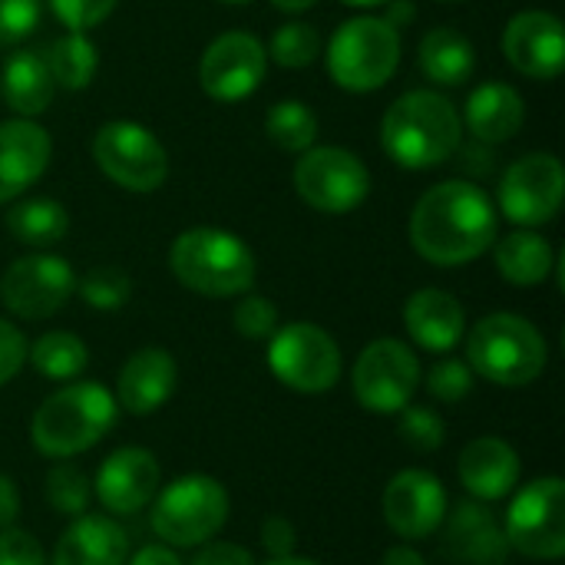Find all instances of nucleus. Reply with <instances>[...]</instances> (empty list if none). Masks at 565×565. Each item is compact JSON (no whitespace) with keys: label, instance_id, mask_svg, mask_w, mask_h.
Returning <instances> with one entry per match:
<instances>
[{"label":"nucleus","instance_id":"nucleus-24","mask_svg":"<svg viewBox=\"0 0 565 565\" xmlns=\"http://www.w3.org/2000/svg\"><path fill=\"white\" fill-rule=\"evenodd\" d=\"M129 536L113 516L83 513L70 520L53 546L50 565H126Z\"/></svg>","mask_w":565,"mask_h":565},{"label":"nucleus","instance_id":"nucleus-23","mask_svg":"<svg viewBox=\"0 0 565 565\" xmlns=\"http://www.w3.org/2000/svg\"><path fill=\"white\" fill-rule=\"evenodd\" d=\"M457 477L473 500H503L520 483V454L503 437H477L463 447Z\"/></svg>","mask_w":565,"mask_h":565},{"label":"nucleus","instance_id":"nucleus-17","mask_svg":"<svg viewBox=\"0 0 565 565\" xmlns=\"http://www.w3.org/2000/svg\"><path fill=\"white\" fill-rule=\"evenodd\" d=\"M159 483H162V470H159V460L152 450L119 447L99 463L93 493L106 507V513L132 516L152 503V497L159 493Z\"/></svg>","mask_w":565,"mask_h":565},{"label":"nucleus","instance_id":"nucleus-31","mask_svg":"<svg viewBox=\"0 0 565 565\" xmlns=\"http://www.w3.org/2000/svg\"><path fill=\"white\" fill-rule=\"evenodd\" d=\"M46 56V66L53 73V83L63 86V89H86L99 70V53L93 46V40L86 33H63L50 43V50L43 53Z\"/></svg>","mask_w":565,"mask_h":565},{"label":"nucleus","instance_id":"nucleus-9","mask_svg":"<svg viewBox=\"0 0 565 565\" xmlns=\"http://www.w3.org/2000/svg\"><path fill=\"white\" fill-rule=\"evenodd\" d=\"M268 371L295 394H324L341 381V348L338 341L311 324L295 321L268 338Z\"/></svg>","mask_w":565,"mask_h":565},{"label":"nucleus","instance_id":"nucleus-45","mask_svg":"<svg viewBox=\"0 0 565 565\" xmlns=\"http://www.w3.org/2000/svg\"><path fill=\"white\" fill-rule=\"evenodd\" d=\"M20 516V490L10 477L0 473V530L13 526Z\"/></svg>","mask_w":565,"mask_h":565},{"label":"nucleus","instance_id":"nucleus-53","mask_svg":"<svg viewBox=\"0 0 565 565\" xmlns=\"http://www.w3.org/2000/svg\"><path fill=\"white\" fill-rule=\"evenodd\" d=\"M444 3H460V0H444Z\"/></svg>","mask_w":565,"mask_h":565},{"label":"nucleus","instance_id":"nucleus-3","mask_svg":"<svg viewBox=\"0 0 565 565\" xmlns=\"http://www.w3.org/2000/svg\"><path fill=\"white\" fill-rule=\"evenodd\" d=\"M116 424V397L99 381H70L53 391L30 420L33 447L50 460H70L96 447Z\"/></svg>","mask_w":565,"mask_h":565},{"label":"nucleus","instance_id":"nucleus-46","mask_svg":"<svg viewBox=\"0 0 565 565\" xmlns=\"http://www.w3.org/2000/svg\"><path fill=\"white\" fill-rule=\"evenodd\" d=\"M126 565H182V559L169 550V546H162V543H152V546H142L139 553H132Z\"/></svg>","mask_w":565,"mask_h":565},{"label":"nucleus","instance_id":"nucleus-32","mask_svg":"<svg viewBox=\"0 0 565 565\" xmlns=\"http://www.w3.org/2000/svg\"><path fill=\"white\" fill-rule=\"evenodd\" d=\"M268 139L285 152H308L318 139V116L301 99H281L265 113Z\"/></svg>","mask_w":565,"mask_h":565},{"label":"nucleus","instance_id":"nucleus-44","mask_svg":"<svg viewBox=\"0 0 565 565\" xmlns=\"http://www.w3.org/2000/svg\"><path fill=\"white\" fill-rule=\"evenodd\" d=\"M189 565H255V556L245 546H238V543H215V540H209V543L199 546L195 559Z\"/></svg>","mask_w":565,"mask_h":565},{"label":"nucleus","instance_id":"nucleus-33","mask_svg":"<svg viewBox=\"0 0 565 565\" xmlns=\"http://www.w3.org/2000/svg\"><path fill=\"white\" fill-rule=\"evenodd\" d=\"M268 60H275L285 70H301L311 66L321 56V33L311 23L301 20H288L285 26H278L265 46Z\"/></svg>","mask_w":565,"mask_h":565},{"label":"nucleus","instance_id":"nucleus-5","mask_svg":"<svg viewBox=\"0 0 565 565\" xmlns=\"http://www.w3.org/2000/svg\"><path fill=\"white\" fill-rule=\"evenodd\" d=\"M550 361L543 331L513 311L487 315L467 334V364L477 377H487L497 387H526L533 384Z\"/></svg>","mask_w":565,"mask_h":565},{"label":"nucleus","instance_id":"nucleus-10","mask_svg":"<svg viewBox=\"0 0 565 565\" xmlns=\"http://www.w3.org/2000/svg\"><path fill=\"white\" fill-rule=\"evenodd\" d=\"M295 192L305 205L324 215L354 212L371 192V172L358 152L341 146H311L291 172Z\"/></svg>","mask_w":565,"mask_h":565},{"label":"nucleus","instance_id":"nucleus-8","mask_svg":"<svg viewBox=\"0 0 565 565\" xmlns=\"http://www.w3.org/2000/svg\"><path fill=\"white\" fill-rule=\"evenodd\" d=\"M93 159L99 172L126 192H156L169 175V152L159 136L132 119L103 122L93 136Z\"/></svg>","mask_w":565,"mask_h":565},{"label":"nucleus","instance_id":"nucleus-21","mask_svg":"<svg viewBox=\"0 0 565 565\" xmlns=\"http://www.w3.org/2000/svg\"><path fill=\"white\" fill-rule=\"evenodd\" d=\"M175 384H179L175 358L162 348H139L122 364L113 397L126 414L149 417L175 394Z\"/></svg>","mask_w":565,"mask_h":565},{"label":"nucleus","instance_id":"nucleus-2","mask_svg":"<svg viewBox=\"0 0 565 565\" xmlns=\"http://www.w3.org/2000/svg\"><path fill=\"white\" fill-rule=\"evenodd\" d=\"M381 146L401 169H437L463 146V119L437 89H411L397 96L381 119Z\"/></svg>","mask_w":565,"mask_h":565},{"label":"nucleus","instance_id":"nucleus-42","mask_svg":"<svg viewBox=\"0 0 565 565\" xmlns=\"http://www.w3.org/2000/svg\"><path fill=\"white\" fill-rule=\"evenodd\" d=\"M26 338L17 324H10L7 318H0V387L10 384L20 367L26 364Z\"/></svg>","mask_w":565,"mask_h":565},{"label":"nucleus","instance_id":"nucleus-18","mask_svg":"<svg viewBox=\"0 0 565 565\" xmlns=\"http://www.w3.org/2000/svg\"><path fill=\"white\" fill-rule=\"evenodd\" d=\"M507 63L530 79H556L565 66L563 20L550 10H523L503 30Z\"/></svg>","mask_w":565,"mask_h":565},{"label":"nucleus","instance_id":"nucleus-34","mask_svg":"<svg viewBox=\"0 0 565 565\" xmlns=\"http://www.w3.org/2000/svg\"><path fill=\"white\" fill-rule=\"evenodd\" d=\"M46 500L56 513L76 520L83 513H89V500H93V483L89 477L76 467V463H53V470L46 473Z\"/></svg>","mask_w":565,"mask_h":565},{"label":"nucleus","instance_id":"nucleus-35","mask_svg":"<svg viewBox=\"0 0 565 565\" xmlns=\"http://www.w3.org/2000/svg\"><path fill=\"white\" fill-rule=\"evenodd\" d=\"M76 295L96 311H119L132 295V281L122 268L99 265V268H89L83 278H76Z\"/></svg>","mask_w":565,"mask_h":565},{"label":"nucleus","instance_id":"nucleus-39","mask_svg":"<svg viewBox=\"0 0 565 565\" xmlns=\"http://www.w3.org/2000/svg\"><path fill=\"white\" fill-rule=\"evenodd\" d=\"M119 0H50L53 13L76 33H86L93 26H99Z\"/></svg>","mask_w":565,"mask_h":565},{"label":"nucleus","instance_id":"nucleus-30","mask_svg":"<svg viewBox=\"0 0 565 565\" xmlns=\"http://www.w3.org/2000/svg\"><path fill=\"white\" fill-rule=\"evenodd\" d=\"M26 361L50 381H76L89 364V348L73 331H46L26 348Z\"/></svg>","mask_w":565,"mask_h":565},{"label":"nucleus","instance_id":"nucleus-12","mask_svg":"<svg viewBox=\"0 0 565 565\" xmlns=\"http://www.w3.org/2000/svg\"><path fill=\"white\" fill-rule=\"evenodd\" d=\"M420 384L417 354L397 338L371 341L351 371V387L367 414H401Z\"/></svg>","mask_w":565,"mask_h":565},{"label":"nucleus","instance_id":"nucleus-38","mask_svg":"<svg viewBox=\"0 0 565 565\" xmlns=\"http://www.w3.org/2000/svg\"><path fill=\"white\" fill-rule=\"evenodd\" d=\"M235 331L248 341H268L275 331H278V308L275 301L262 298V295H238V305H235Z\"/></svg>","mask_w":565,"mask_h":565},{"label":"nucleus","instance_id":"nucleus-29","mask_svg":"<svg viewBox=\"0 0 565 565\" xmlns=\"http://www.w3.org/2000/svg\"><path fill=\"white\" fill-rule=\"evenodd\" d=\"M3 225L26 248H53L56 242H63V235L70 228V215L56 199L36 195V199L17 202L7 212Z\"/></svg>","mask_w":565,"mask_h":565},{"label":"nucleus","instance_id":"nucleus-28","mask_svg":"<svg viewBox=\"0 0 565 565\" xmlns=\"http://www.w3.org/2000/svg\"><path fill=\"white\" fill-rule=\"evenodd\" d=\"M417 63H420V73L434 86H463L477 70V50L460 30L437 26L424 33Z\"/></svg>","mask_w":565,"mask_h":565},{"label":"nucleus","instance_id":"nucleus-16","mask_svg":"<svg viewBox=\"0 0 565 565\" xmlns=\"http://www.w3.org/2000/svg\"><path fill=\"white\" fill-rule=\"evenodd\" d=\"M381 513L401 540H427L447 516V490L427 470H401L381 497Z\"/></svg>","mask_w":565,"mask_h":565},{"label":"nucleus","instance_id":"nucleus-50","mask_svg":"<svg viewBox=\"0 0 565 565\" xmlns=\"http://www.w3.org/2000/svg\"><path fill=\"white\" fill-rule=\"evenodd\" d=\"M268 565H321L315 559H305V556H285V559H271Z\"/></svg>","mask_w":565,"mask_h":565},{"label":"nucleus","instance_id":"nucleus-22","mask_svg":"<svg viewBox=\"0 0 565 565\" xmlns=\"http://www.w3.org/2000/svg\"><path fill=\"white\" fill-rule=\"evenodd\" d=\"M404 328L414 344L430 354H450L467 334V311L460 298L444 288H420L404 301Z\"/></svg>","mask_w":565,"mask_h":565},{"label":"nucleus","instance_id":"nucleus-40","mask_svg":"<svg viewBox=\"0 0 565 565\" xmlns=\"http://www.w3.org/2000/svg\"><path fill=\"white\" fill-rule=\"evenodd\" d=\"M40 23V0H0V43H17Z\"/></svg>","mask_w":565,"mask_h":565},{"label":"nucleus","instance_id":"nucleus-52","mask_svg":"<svg viewBox=\"0 0 565 565\" xmlns=\"http://www.w3.org/2000/svg\"><path fill=\"white\" fill-rule=\"evenodd\" d=\"M218 3H228V7H242V3H252V0H218Z\"/></svg>","mask_w":565,"mask_h":565},{"label":"nucleus","instance_id":"nucleus-26","mask_svg":"<svg viewBox=\"0 0 565 565\" xmlns=\"http://www.w3.org/2000/svg\"><path fill=\"white\" fill-rule=\"evenodd\" d=\"M0 93H3V103L20 119H33L46 113L56 96V83L46 66V56L36 50H20L7 56L3 73H0Z\"/></svg>","mask_w":565,"mask_h":565},{"label":"nucleus","instance_id":"nucleus-47","mask_svg":"<svg viewBox=\"0 0 565 565\" xmlns=\"http://www.w3.org/2000/svg\"><path fill=\"white\" fill-rule=\"evenodd\" d=\"M414 17H417V7H414L411 0H387V3H384V17H381V20H387L394 30H404Z\"/></svg>","mask_w":565,"mask_h":565},{"label":"nucleus","instance_id":"nucleus-11","mask_svg":"<svg viewBox=\"0 0 565 565\" xmlns=\"http://www.w3.org/2000/svg\"><path fill=\"white\" fill-rule=\"evenodd\" d=\"M510 550L526 559L556 563L565 556V483L559 477H540L526 483L503 520Z\"/></svg>","mask_w":565,"mask_h":565},{"label":"nucleus","instance_id":"nucleus-6","mask_svg":"<svg viewBox=\"0 0 565 565\" xmlns=\"http://www.w3.org/2000/svg\"><path fill=\"white\" fill-rule=\"evenodd\" d=\"M401 66V30L381 17L344 20L328 43V73L348 93H374Z\"/></svg>","mask_w":565,"mask_h":565},{"label":"nucleus","instance_id":"nucleus-15","mask_svg":"<svg viewBox=\"0 0 565 565\" xmlns=\"http://www.w3.org/2000/svg\"><path fill=\"white\" fill-rule=\"evenodd\" d=\"M268 73L265 43L255 33L232 30L215 36L199 60V83L218 103H238L252 96Z\"/></svg>","mask_w":565,"mask_h":565},{"label":"nucleus","instance_id":"nucleus-36","mask_svg":"<svg viewBox=\"0 0 565 565\" xmlns=\"http://www.w3.org/2000/svg\"><path fill=\"white\" fill-rule=\"evenodd\" d=\"M397 437L417 454H434L447 440V424L437 411L420 407V404H407L397 414Z\"/></svg>","mask_w":565,"mask_h":565},{"label":"nucleus","instance_id":"nucleus-43","mask_svg":"<svg viewBox=\"0 0 565 565\" xmlns=\"http://www.w3.org/2000/svg\"><path fill=\"white\" fill-rule=\"evenodd\" d=\"M258 540H262V550H265L271 559H285V556H295L298 533H295V523H291L288 516L275 513V516H268V520L262 523Z\"/></svg>","mask_w":565,"mask_h":565},{"label":"nucleus","instance_id":"nucleus-19","mask_svg":"<svg viewBox=\"0 0 565 565\" xmlns=\"http://www.w3.org/2000/svg\"><path fill=\"white\" fill-rule=\"evenodd\" d=\"M444 553L457 565H507L510 543L503 523L480 503H460L444 516Z\"/></svg>","mask_w":565,"mask_h":565},{"label":"nucleus","instance_id":"nucleus-7","mask_svg":"<svg viewBox=\"0 0 565 565\" xmlns=\"http://www.w3.org/2000/svg\"><path fill=\"white\" fill-rule=\"evenodd\" d=\"M152 500V533L175 550H195L215 540L228 523L232 507L228 490L205 473L179 477Z\"/></svg>","mask_w":565,"mask_h":565},{"label":"nucleus","instance_id":"nucleus-4","mask_svg":"<svg viewBox=\"0 0 565 565\" xmlns=\"http://www.w3.org/2000/svg\"><path fill=\"white\" fill-rule=\"evenodd\" d=\"M169 268L175 281L202 298H238L255 285L252 248L225 228L195 225L185 228L169 248Z\"/></svg>","mask_w":565,"mask_h":565},{"label":"nucleus","instance_id":"nucleus-37","mask_svg":"<svg viewBox=\"0 0 565 565\" xmlns=\"http://www.w3.org/2000/svg\"><path fill=\"white\" fill-rule=\"evenodd\" d=\"M477 374L470 371L467 361L460 358H444L427 371V394L444 401V404H460L463 397H470Z\"/></svg>","mask_w":565,"mask_h":565},{"label":"nucleus","instance_id":"nucleus-1","mask_svg":"<svg viewBox=\"0 0 565 565\" xmlns=\"http://www.w3.org/2000/svg\"><path fill=\"white\" fill-rule=\"evenodd\" d=\"M497 242V209L490 195L467 182L447 179L427 189L411 212V245L437 268H460L487 255Z\"/></svg>","mask_w":565,"mask_h":565},{"label":"nucleus","instance_id":"nucleus-20","mask_svg":"<svg viewBox=\"0 0 565 565\" xmlns=\"http://www.w3.org/2000/svg\"><path fill=\"white\" fill-rule=\"evenodd\" d=\"M50 132L33 119L0 122V205L23 195L50 166Z\"/></svg>","mask_w":565,"mask_h":565},{"label":"nucleus","instance_id":"nucleus-49","mask_svg":"<svg viewBox=\"0 0 565 565\" xmlns=\"http://www.w3.org/2000/svg\"><path fill=\"white\" fill-rule=\"evenodd\" d=\"M318 0H271V7L275 10H281V13H305V10H311Z\"/></svg>","mask_w":565,"mask_h":565},{"label":"nucleus","instance_id":"nucleus-25","mask_svg":"<svg viewBox=\"0 0 565 565\" xmlns=\"http://www.w3.org/2000/svg\"><path fill=\"white\" fill-rule=\"evenodd\" d=\"M526 122L523 96L507 83H483L467 96L463 126L487 146L513 139Z\"/></svg>","mask_w":565,"mask_h":565},{"label":"nucleus","instance_id":"nucleus-51","mask_svg":"<svg viewBox=\"0 0 565 565\" xmlns=\"http://www.w3.org/2000/svg\"><path fill=\"white\" fill-rule=\"evenodd\" d=\"M341 3H348V7H361V10H367V7H384L387 0H341Z\"/></svg>","mask_w":565,"mask_h":565},{"label":"nucleus","instance_id":"nucleus-13","mask_svg":"<svg viewBox=\"0 0 565 565\" xmlns=\"http://www.w3.org/2000/svg\"><path fill=\"white\" fill-rule=\"evenodd\" d=\"M565 199V169L553 152L516 159L500 179V212L523 228H540L559 215Z\"/></svg>","mask_w":565,"mask_h":565},{"label":"nucleus","instance_id":"nucleus-48","mask_svg":"<svg viewBox=\"0 0 565 565\" xmlns=\"http://www.w3.org/2000/svg\"><path fill=\"white\" fill-rule=\"evenodd\" d=\"M381 565H427V559L420 556V550H414L411 543H397L384 553Z\"/></svg>","mask_w":565,"mask_h":565},{"label":"nucleus","instance_id":"nucleus-14","mask_svg":"<svg viewBox=\"0 0 565 565\" xmlns=\"http://www.w3.org/2000/svg\"><path fill=\"white\" fill-rule=\"evenodd\" d=\"M76 295V275L60 255H23L0 275V301L23 321L53 318Z\"/></svg>","mask_w":565,"mask_h":565},{"label":"nucleus","instance_id":"nucleus-41","mask_svg":"<svg viewBox=\"0 0 565 565\" xmlns=\"http://www.w3.org/2000/svg\"><path fill=\"white\" fill-rule=\"evenodd\" d=\"M0 565H46L40 543L17 526L0 530Z\"/></svg>","mask_w":565,"mask_h":565},{"label":"nucleus","instance_id":"nucleus-27","mask_svg":"<svg viewBox=\"0 0 565 565\" xmlns=\"http://www.w3.org/2000/svg\"><path fill=\"white\" fill-rule=\"evenodd\" d=\"M493 245H497L493 248L497 271L503 275V281H510L516 288H536L556 268V252L540 232L520 228V232L503 235Z\"/></svg>","mask_w":565,"mask_h":565}]
</instances>
